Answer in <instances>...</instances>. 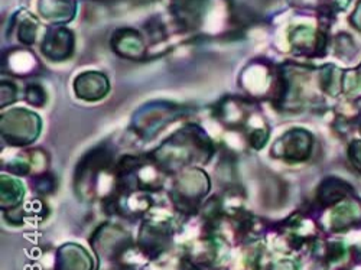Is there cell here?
<instances>
[{"mask_svg":"<svg viewBox=\"0 0 361 270\" xmlns=\"http://www.w3.org/2000/svg\"><path fill=\"white\" fill-rule=\"evenodd\" d=\"M350 191V187L338 181V179H326V181L319 188V200L324 204H333L343 200Z\"/></svg>","mask_w":361,"mask_h":270,"instance_id":"7a4b0ae2","label":"cell"},{"mask_svg":"<svg viewBox=\"0 0 361 270\" xmlns=\"http://www.w3.org/2000/svg\"><path fill=\"white\" fill-rule=\"evenodd\" d=\"M350 158L353 165L361 172V142H354L350 147Z\"/></svg>","mask_w":361,"mask_h":270,"instance_id":"5b68a950","label":"cell"},{"mask_svg":"<svg viewBox=\"0 0 361 270\" xmlns=\"http://www.w3.org/2000/svg\"><path fill=\"white\" fill-rule=\"evenodd\" d=\"M283 157L292 161H304L311 151V135L305 130H292L282 140Z\"/></svg>","mask_w":361,"mask_h":270,"instance_id":"6da1fadb","label":"cell"},{"mask_svg":"<svg viewBox=\"0 0 361 270\" xmlns=\"http://www.w3.org/2000/svg\"><path fill=\"white\" fill-rule=\"evenodd\" d=\"M344 90L350 97L361 94V67L357 71H348V75L343 78Z\"/></svg>","mask_w":361,"mask_h":270,"instance_id":"277c9868","label":"cell"},{"mask_svg":"<svg viewBox=\"0 0 361 270\" xmlns=\"http://www.w3.org/2000/svg\"><path fill=\"white\" fill-rule=\"evenodd\" d=\"M361 216V205L358 202H345L343 205H340L336 213L333 216V221H334V226L337 228H341V227H347L353 223H355Z\"/></svg>","mask_w":361,"mask_h":270,"instance_id":"3957f363","label":"cell"}]
</instances>
